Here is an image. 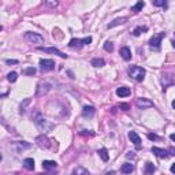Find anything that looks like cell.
I'll return each instance as SVG.
<instances>
[{"mask_svg":"<svg viewBox=\"0 0 175 175\" xmlns=\"http://www.w3.org/2000/svg\"><path fill=\"white\" fill-rule=\"evenodd\" d=\"M33 121H34L36 126L43 133H48V131H51V130H54V127H55L54 123H52V122H49V121H46V119L44 118L41 114H36V115H34Z\"/></svg>","mask_w":175,"mask_h":175,"instance_id":"cell-1","label":"cell"},{"mask_svg":"<svg viewBox=\"0 0 175 175\" xmlns=\"http://www.w3.org/2000/svg\"><path fill=\"white\" fill-rule=\"evenodd\" d=\"M145 74H147L145 68L139 67V66H131V67H130V70H129V75L133 79L138 81V82L144 81V78H145Z\"/></svg>","mask_w":175,"mask_h":175,"instance_id":"cell-2","label":"cell"},{"mask_svg":"<svg viewBox=\"0 0 175 175\" xmlns=\"http://www.w3.org/2000/svg\"><path fill=\"white\" fill-rule=\"evenodd\" d=\"M90 43H92V37L88 36V37H85V38H73V40H70L68 46H70V48H77V49H79V48H82L84 45L90 44Z\"/></svg>","mask_w":175,"mask_h":175,"instance_id":"cell-3","label":"cell"},{"mask_svg":"<svg viewBox=\"0 0 175 175\" xmlns=\"http://www.w3.org/2000/svg\"><path fill=\"white\" fill-rule=\"evenodd\" d=\"M25 40L30 44H44V37L40 36L38 33L26 32L25 33Z\"/></svg>","mask_w":175,"mask_h":175,"instance_id":"cell-4","label":"cell"},{"mask_svg":"<svg viewBox=\"0 0 175 175\" xmlns=\"http://www.w3.org/2000/svg\"><path fill=\"white\" fill-rule=\"evenodd\" d=\"M51 88H52V85H51L49 82H40L38 86H37L36 96L37 97H41V96H44V94H46V93L51 90Z\"/></svg>","mask_w":175,"mask_h":175,"instance_id":"cell-5","label":"cell"},{"mask_svg":"<svg viewBox=\"0 0 175 175\" xmlns=\"http://www.w3.org/2000/svg\"><path fill=\"white\" fill-rule=\"evenodd\" d=\"M164 36H166V33H163V32H160V33H157V34H155V36L149 40V45H150V46H155V48H160L161 40L164 38Z\"/></svg>","mask_w":175,"mask_h":175,"instance_id":"cell-6","label":"cell"},{"mask_svg":"<svg viewBox=\"0 0 175 175\" xmlns=\"http://www.w3.org/2000/svg\"><path fill=\"white\" fill-rule=\"evenodd\" d=\"M40 67L43 71H51L55 68V62L52 59H41L40 60Z\"/></svg>","mask_w":175,"mask_h":175,"instance_id":"cell-7","label":"cell"},{"mask_svg":"<svg viewBox=\"0 0 175 175\" xmlns=\"http://www.w3.org/2000/svg\"><path fill=\"white\" fill-rule=\"evenodd\" d=\"M136 104H137V107H138V108H142V110L153 107V103H152L149 99H144V97H139V99H137Z\"/></svg>","mask_w":175,"mask_h":175,"instance_id":"cell-8","label":"cell"},{"mask_svg":"<svg viewBox=\"0 0 175 175\" xmlns=\"http://www.w3.org/2000/svg\"><path fill=\"white\" fill-rule=\"evenodd\" d=\"M40 51H44V52H48V54H55V55H57V56H60V57H67V55L66 54H63L62 51H59L57 48H44V46H40L38 48Z\"/></svg>","mask_w":175,"mask_h":175,"instance_id":"cell-9","label":"cell"},{"mask_svg":"<svg viewBox=\"0 0 175 175\" xmlns=\"http://www.w3.org/2000/svg\"><path fill=\"white\" fill-rule=\"evenodd\" d=\"M36 141H37V144H38V147H41V148H49V147H51L49 139L46 138L45 136H40V137H37Z\"/></svg>","mask_w":175,"mask_h":175,"instance_id":"cell-10","label":"cell"},{"mask_svg":"<svg viewBox=\"0 0 175 175\" xmlns=\"http://www.w3.org/2000/svg\"><path fill=\"white\" fill-rule=\"evenodd\" d=\"M130 93H131V90L127 86H121V88L116 89V94L119 97H127V96H130Z\"/></svg>","mask_w":175,"mask_h":175,"instance_id":"cell-11","label":"cell"},{"mask_svg":"<svg viewBox=\"0 0 175 175\" xmlns=\"http://www.w3.org/2000/svg\"><path fill=\"white\" fill-rule=\"evenodd\" d=\"M152 153H155L157 157H160V159H166V157L168 156L167 150L161 149V148H157V147H153V148H152Z\"/></svg>","mask_w":175,"mask_h":175,"instance_id":"cell-12","label":"cell"},{"mask_svg":"<svg viewBox=\"0 0 175 175\" xmlns=\"http://www.w3.org/2000/svg\"><path fill=\"white\" fill-rule=\"evenodd\" d=\"M129 138H130V141H131V142L134 144L137 148L139 147V144H141V138H139V136L137 134L136 131H130L129 133Z\"/></svg>","mask_w":175,"mask_h":175,"instance_id":"cell-13","label":"cell"},{"mask_svg":"<svg viewBox=\"0 0 175 175\" xmlns=\"http://www.w3.org/2000/svg\"><path fill=\"white\" fill-rule=\"evenodd\" d=\"M121 56L123 57L125 60H130V59H131V51H130V48H127V46L121 48Z\"/></svg>","mask_w":175,"mask_h":175,"instance_id":"cell-14","label":"cell"},{"mask_svg":"<svg viewBox=\"0 0 175 175\" xmlns=\"http://www.w3.org/2000/svg\"><path fill=\"white\" fill-rule=\"evenodd\" d=\"M43 167L44 170H55V168L57 167V163L56 161H52V160H44L43 161Z\"/></svg>","mask_w":175,"mask_h":175,"instance_id":"cell-15","label":"cell"},{"mask_svg":"<svg viewBox=\"0 0 175 175\" xmlns=\"http://www.w3.org/2000/svg\"><path fill=\"white\" fill-rule=\"evenodd\" d=\"M126 21H127V18H126V17H122V18H116L115 21H112L111 23H108L107 28H108V29H112V28H115V26H118V25H122V23H125Z\"/></svg>","mask_w":175,"mask_h":175,"instance_id":"cell-16","label":"cell"},{"mask_svg":"<svg viewBox=\"0 0 175 175\" xmlns=\"http://www.w3.org/2000/svg\"><path fill=\"white\" fill-rule=\"evenodd\" d=\"M94 112H96L94 107H90V105H86V107H84V110H82V115H84V116H88V118L93 116Z\"/></svg>","mask_w":175,"mask_h":175,"instance_id":"cell-17","label":"cell"},{"mask_svg":"<svg viewBox=\"0 0 175 175\" xmlns=\"http://www.w3.org/2000/svg\"><path fill=\"white\" fill-rule=\"evenodd\" d=\"M23 167H25L26 170H29V171L34 170V160H33V159H30V157L25 159V160H23Z\"/></svg>","mask_w":175,"mask_h":175,"instance_id":"cell-18","label":"cell"},{"mask_svg":"<svg viewBox=\"0 0 175 175\" xmlns=\"http://www.w3.org/2000/svg\"><path fill=\"white\" fill-rule=\"evenodd\" d=\"M155 170H156V167L153 166V163L147 161V164H145V175H153Z\"/></svg>","mask_w":175,"mask_h":175,"instance_id":"cell-19","label":"cell"},{"mask_svg":"<svg viewBox=\"0 0 175 175\" xmlns=\"http://www.w3.org/2000/svg\"><path fill=\"white\" fill-rule=\"evenodd\" d=\"M133 170H134V167H133L131 163H125V164L121 167V171L123 172V174H130Z\"/></svg>","mask_w":175,"mask_h":175,"instance_id":"cell-20","label":"cell"},{"mask_svg":"<svg viewBox=\"0 0 175 175\" xmlns=\"http://www.w3.org/2000/svg\"><path fill=\"white\" fill-rule=\"evenodd\" d=\"M92 66H94V67H103L104 65H105V62H104V59H101V57H94V59H92Z\"/></svg>","mask_w":175,"mask_h":175,"instance_id":"cell-21","label":"cell"},{"mask_svg":"<svg viewBox=\"0 0 175 175\" xmlns=\"http://www.w3.org/2000/svg\"><path fill=\"white\" fill-rule=\"evenodd\" d=\"M97 153H99V156L101 157V160H103V161H107L108 159H110V155H108V150L105 149V148L100 149L99 152H97Z\"/></svg>","mask_w":175,"mask_h":175,"instance_id":"cell-22","label":"cell"},{"mask_svg":"<svg viewBox=\"0 0 175 175\" xmlns=\"http://www.w3.org/2000/svg\"><path fill=\"white\" fill-rule=\"evenodd\" d=\"M71 175H89V171L85 170L84 167H77L74 171H73Z\"/></svg>","mask_w":175,"mask_h":175,"instance_id":"cell-23","label":"cell"},{"mask_svg":"<svg viewBox=\"0 0 175 175\" xmlns=\"http://www.w3.org/2000/svg\"><path fill=\"white\" fill-rule=\"evenodd\" d=\"M147 30H148L147 26H137V28L134 29V30H133V36L138 37L139 34H141V33H142V32H147Z\"/></svg>","mask_w":175,"mask_h":175,"instance_id":"cell-24","label":"cell"},{"mask_svg":"<svg viewBox=\"0 0 175 175\" xmlns=\"http://www.w3.org/2000/svg\"><path fill=\"white\" fill-rule=\"evenodd\" d=\"M144 6H145V3H144L142 0H141V1H138L136 6H133V7H131V11H134V12H138V11H141V10L144 8Z\"/></svg>","mask_w":175,"mask_h":175,"instance_id":"cell-25","label":"cell"},{"mask_svg":"<svg viewBox=\"0 0 175 175\" xmlns=\"http://www.w3.org/2000/svg\"><path fill=\"white\" fill-rule=\"evenodd\" d=\"M22 74H25V75H34V74H36V68H34V67L23 68V70H22Z\"/></svg>","mask_w":175,"mask_h":175,"instance_id":"cell-26","label":"cell"},{"mask_svg":"<svg viewBox=\"0 0 175 175\" xmlns=\"http://www.w3.org/2000/svg\"><path fill=\"white\" fill-rule=\"evenodd\" d=\"M7 79L8 81H10V82H15V81H17V79H18V74H17V73H10V74L7 75Z\"/></svg>","mask_w":175,"mask_h":175,"instance_id":"cell-27","label":"cell"},{"mask_svg":"<svg viewBox=\"0 0 175 175\" xmlns=\"http://www.w3.org/2000/svg\"><path fill=\"white\" fill-rule=\"evenodd\" d=\"M152 3H153V6H157V7H167V3L164 0H153Z\"/></svg>","mask_w":175,"mask_h":175,"instance_id":"cell-28","label":"cell"},{"mask_svg":"<svg viewBox=\"0 0 175 175\" xmlns=\"http://www.w3.org/2000/svg\"><path fill=\"white\" fill-rule=\"evenodd\" d=\"M104 49L107 51V52H112L114 51V44L111 43V41H107V43L104 44Z\"/></svg>","mask_w":175,"mask_h":175,"instance_id":"cell-29","label":"cell"},{"mask_svg":"<svg viewBox=\"0 0 175 175\" xmlns=\"http://www.w3.org/2000/svg\"><path fill=\"white\" fill-rule=\"evenodd\" d=\"M168 78H170L168 75H166V77H164V75H163V78H161V84L164 85V88H166V86H167L170 82H172V79H168Z\"/></svg>","mask_w":175,"mask_h":175,"instance_id":"cell-30","label":"cell"},{"mask_svg":"<svg viewBox=\"0 0 175 175\" xmlns=\"http://www.w3.org/2000/svg\"><path fill=\"white\" fill-rule=\"evenodd\" d=\"M30 103V99H26L25 101H23V104H21V112H23L25 111V108H26V105Z\"/></svg>","mask_w":175,"mask_h":175,"instance_id":"cell-31","label":"cell"},{"mask_svg":"<svg viewBox=\"0 0 175 175\" xmlns=\"http://www.w3.org/2000/svg\"><path fill=\"white\" fill-rule=\"evenodd\" d=\"M119 108H121L122 111H129V104H125V103H122L121 105H119Z\"/></svg>","mask_w":175,"mask_h":175,"instance_id":"cell-32","label":"cell"},{"mask_svg":"<svg viewBox=\"0 0 175 175\" xmlns=\"http://www.w3.org/2000/svg\"><path fill=\"white\" fill-rule=\"evenodd\" d=\"M148 138H149V139H159V136H156V134H152V133H150V134H148Z\"/></svg>","mask_w":175,"mask_h":175,"instance_id":"cell-33","label":"cell"},{"mask_svg":"<svg viewBox=\"0 0 175 175\" xmlns=\"http://www.w3.org/2000/svg\"><path fill=\"white\" fill-rule=\"evenodd\" d=\"M6 63H7V65H17V63H18V60H11V59H7V60H6Z\"/></svg>","mask_w":175,"mask_h":175,"instance_id":"cell-34","label":"cell"},{"mask_svg":"<svg viewBox=\"0 0 175 175\" xmlns=\"http://www.w3.org/2000/svg\"><path fill=\"white\" fill-rule=\"evenodd\" d=\"M45 4H48V6H57V1H45Z\"/></svg>","mask_w":175,"mask_h":175,"instance_id":"cell-35","label":"cell"},{"mask_svg":"<svg viewBox=\"0 0 175 175\" xmlns=\"http://www.w3.org/2000/svg\"><path fill=\"white\" fill-rule=\"evenodd\" d=\"M168 150L171 152V155H174V156H175V149H174V148H170V149H168Z\"/></svg>","mask_w":175,"mask_h":175,"instance_id":"cell-36","label":"cell"},{"mask_svg":"<svg viewBox=\"0 0 175 175\" xmlns=\"http://www.w3.org/2000/svg\"><path fill=\"white\" fill-rule=\"evenodd\" d=\"M127 157H129V159H130V157H131V159H133V157H134V155H133V152H129V153H127Z\"/></svg>","mask_w":175,"mask_h":175,"instance_id":"cell-37","label":"cell"},{"mask_svg":"<svg viewBox=\"0 0 175 175\" xmlns=\"http://www.w3.org/2000/svg\"><path fill=\"white\" fill-rule=\"evenodd\" d=\"M171 172H172V174H175V164L171 166Z\"/></svg>","mask_w":175,"mask_h":175,"instance_id":"cell-38","label":"cell"},{"mask_svg":"<svg viewBox=\"0 0 175 175\" xmlns=\"http://www.w3.org/2000/svg\"><path fill=\"white\" fill-rule=\"evenodd\" d=\"M170 138H171L172 141H175V133H174V134H171V136H170Z\"/></svg>","mask_w":175,"mask_h":175,"instance_id":"cell-39","label":"cell"},{"mask_svg":"<svg viewBox=\"0 0 175 175\" xmlns=\"http://www.w3.org/2000/svg\"><path fill=\"white\" fill-rule=\"evenodd\" d=\"M105 175H115V172H114V171H108Z\"/></svg>","mask_w":175,"mask_h":175,"instance_id":"cell-40","label":"cell"},{"mask_svg":"<svg viewBox=\"0 0 175 175\" xmlns=\"http://www.w3.org/2000/svg\"><path fill=\"white\" fill-rule=\"evenodd\" d=\"M171 44H172V46L175 48V40H172V41H171Z\"/></svg>","mask_w":175,"mask_h":175,"instance_id":"cell-41","label":"cell"},{"mask_svg":"<svg viewBox=\"0 0 175 175\" xmlns=\"http://www.w3.org/2000/svg\"><path fill=\"white\" fill-rule=\"evenodd\" d=\"M172 108H174V110H175V100L172 101Z\"/></svg>","mask_w":175,"mask_h":175,"instance_id":"cell-42","label":"cell"}]
</instances>
